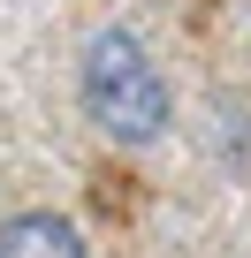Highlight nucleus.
<instances>
[{"instance_id": "f257e3e1", "label": "nucleus", "mask_w": 251, "mask_h": 258, "mask_svg": "<svg viewBox=\"0 0 251 258\" xmlns=\"http://www.w3.org/2000/svg\"><path fill=\"white\" fill-rule=\"evenodd\" d=\"M76 99H84V114H91L99 137H107V145H130V152L153 145L160 129L175 121V91H168L153 46H145L137 31H122V23H107V31L84 38Z\"/></svg>"}, {"instance_id": "f03ea898", "label": "nucleus", "mask_w": 251, "mask_h": 258, "mask_svg": "<svg viewBox=\"0 0 251 258\" xmlns=\"http://www.w3.org/2000/svg\"><path fill=\"white\" fill-rule=\"evenodd\" d=\"M0 258H91V243L76 235L69 213L31 205V213H8V220H0Z\"/></svg>"}]
</instances>
